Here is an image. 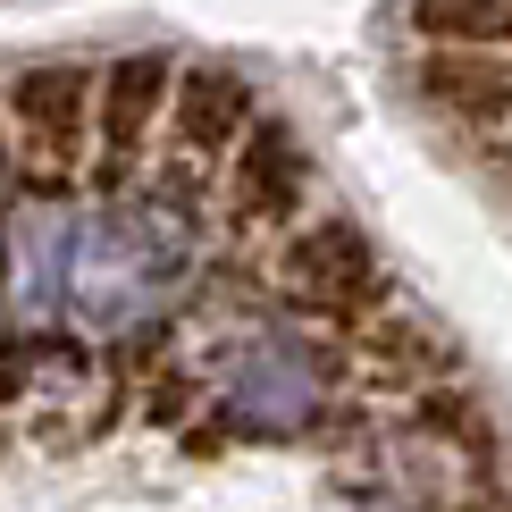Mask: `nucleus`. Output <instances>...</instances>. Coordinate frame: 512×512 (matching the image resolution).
Returning <instances> with one entry per match:
<instances>
[{
  "label": "nucleus",
  "mask_w": 512,
  "mask_h": 512,
  "mask_svg": "<svg viewBox=\"0 0 512 512\" xmlns=\"http://www.w3.org/2000/svg\"><path fill=\"white\" fill-rule=\"evenodd\" d=\"M9 143H17V194H68L84 152L101 143V76L76 59H26L9 76Z\"/></svg>",
  "instance_id": "f257e3e1"
},
{
  "label": "nucleus",
  "mask_w": 512,
  "mask_h": 512,
  "mask_svg": "<svg viewBox=\"0 0 512 512\" xmlns=\"http://www.w3.org/2000/svg\"><path fill=\"white\" fill-rule=\"evenodd\" d=\"M277 294H286L303 319H328V328L387 319V303H395L378 244L361 236L345 210H311V219L277 244Z\"/></svg>",
  "instance_id": "f03ea898"
},
{
  "label": "nucleus",
  "mask_w": 512,
  "mask_h": 512,
  "mask_svg": "<svg viewBox=\"0 0 512 512\" xmlns=\"http://www.w3.org/2000/svg\"><path fill=\"white\" fill-rule=\"evenodd\" d=\"M177 219L168 210H101V219H84L76 236V277H68V303L84 319H126L152 286L177 277Z\"/></svg>",
  "instance_id": "7ed1b4c3"
},
{
  "label": "nucleus",
  "mask_w": 512,
  "mask_h": 512,
  "mask_svg": "<svg viewBox=\"0 0 512 512\" xmlns=\"http://www.w3.org/2000/svg\"><path fill=\"white\" fill-rule=\"evenodd\" d=\"M311 143L294 135L286 110H261L252 118V135L236 143V160H227V202H236L244 227H261V236H294V227L311 219Z\"/></svg>",
  "instance_id": "20e7f679"
},
{
  "label": "nucleus",
  "mask_w": 512,
  "mask_h": 512,
  "mask_svg": "<svg viewBox=\"0 0 512 512\" xmlns=\"http://www.w3.org/2000/svg\"><path fill=\"white\" fill-rule=\"evenodd\" d=\"M219 395L236 403L252 429L286 437V429H303L319 412V370H311V353L294 345V336H244V345L219 361Z\"/></svg>",
  "instance_id": "39448f33"
},
{
  "label": "nucleus",
  "mask_w": 512,
  "mask_h": 512,
  "mask_svg": "<svg viewBox=\"0 0 512 512\" xmlns=\"http://www.w3.org/2000/svg\"><path fill=\"white\" fill-rule=\"evenodd\" d=\"M412 93H420V110H437L462 135L512 143V51H420Z\"/></svg>",
  "instance_id": "423d86ee"
},
{
  "label": "nucleus",
  "mask_w": 512,
  "mask_h": 512,
  "mask_svg": "<svg viewBox=\"0 0 512 512\" xmlns=\"http://www.w3.org/2000/svg\"><path fill=\"white\" fill-rule=\"evenodd\" d=\"M252 118H261V93H252L244 68H219V59H194V68L177 76V110H168V143H177L185 160H236V143L252 135Z\"/></svg>",
  "instance_id": "0eeeda50"
},
{
  "label": "nucleus",
  "mask_w": 512,
  "mask_h": 512,
  "mask_svg": "<svg viewBox=\"0 0 512 512\" xmlns=\"http://www.w3.org/2000/svg\"><path fill=\"white\" fill-rule=\"evenodd\" d=\"M177 76L185 68H168L160 51H126L101 68V152L135 168L143 160V143L168 126V110H177Z\"/></svg>",
  "instance_id": "6e6552de"
},
{
  "label": "nucleus",
  "mask_w": 512,
  "mask_h": 512,
  "mask_svg": "<svg viewBox=\"0 0 512 512\" xmlns=\"http://www.w3.org/2000/svg\"><path fill=\"white\" fill-rule=\"evenodd\" d=\"M403 26L420 51H512V0H412Z\"/></svg>",
  "instance_id": "1a4fd4ad"
},
{
  "label": "nucleus",
  "mask_w": 512,
  "mask_h": 512,
  "mask_svg": "<svg viewBox=\"0 0 512 512\" xmlns=\"http://www.w3.org/2000/svg\"><path fill=\"white\" fill-rule=\"evenodd\" d=\"M496 168H504V185H512V143H496Z\"/></svg>",
  "instance_id": "9d476101"
}]
</instances>
